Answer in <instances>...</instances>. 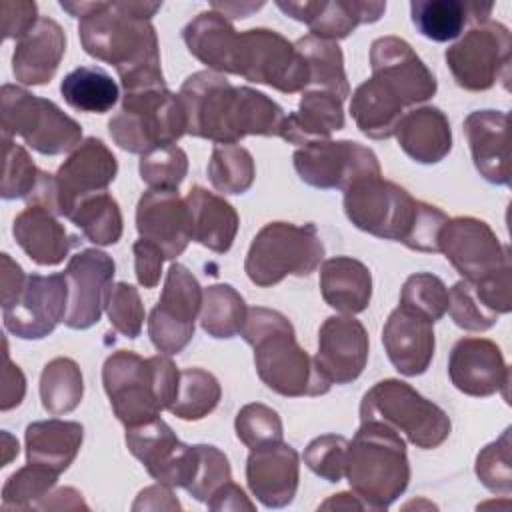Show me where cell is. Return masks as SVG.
Here are the masks:
<instances>
[{
	"mask_svg": "<svg viewBox=\"0 0 512 512\" xmlns=\"http://www.w3.org/2000/svg\"><path fill=\"white\" fill-rule=\"evenodd\" d=\"M76 16L78 36L88 56L112 64L124 92L166 88L152 16L162 2H60Z\"/></svg>",
	"mask_w": 512,
	"mask_h": 512,
	"instance_id": "1",
	"label": "cell"
},
{
	"mask_svg": "<svg viewBox=\"0 0 512 512\" xmlns=\"http://www.w3.org/2000/svg\"><path fill=\"white\" fill-rule=\"evenodd\" d=\"M186 134L216 144H236L246 136H280L284 110L248 86H234L222 74L200 70L180 86Z\"/></svg>",
	"mask_w": 512,
	"mask_h": 512,
	"instance_id": "2",
	"label": "cell"
},
{
	"mask_svg": "<svg viewBox=\"0 0 512 512\" xmlns=\"http://www.w3.org/2000/svg\"><path fill=\"white\" fill-rule=\"evenodd\" d=\"M242 338L254 348L258 378L286 398L322 396L332 382L322 374L316 360L298 346L292 322L278 310L248 308Z\"/></svg>",
	"mask_w": 512,
	"mask_h": 512,
	"instance_id": "3",
	"label": "cell"
},
{
	"mask_svg": "<svg viewBox=\"0 0 512 512\" xmlns=\"http://www.w3.org/2000/svg\"><path fill=\"white\" fill-rule=\"evenodd\" d=\"M102 384L114 416L130 428L158 418L172 406L180 370L168 354L142 358L132 350H118L102 366Z\"/></svg>",
	"mask_w": 512,
	"mask_h": 512,
	"instance_id": "4",
	"label": "cell"
},
{
	"mask_svg": "<svg viewBox=\"0 0 512 512\" xmlns=\"http://www.w3.org/2000/svg\"><path fill=\"white\" fill-rule=\"evenodd\" d=\"M344 476L368 510H386L410 482L406 442L382 422H362L348 442Z\"/></svg>",
	"mask_w": 512,
	"mask_h": 512,
	"instance_id": "5",
	"label": "cell"
},
{
	"mask_svg": "<svg viewBox=\"0 0 512 512\" xmlns=\"http://www.w3.org/2000/svg\"><path fill=\"white\" fill-rule=\"evenodd\" d=\"M360 422H382L422 450L438 448L452 430L448 414L408 382H376L360 402Z\"/></svg>",
	"mask_w": 512,
	"mask_h": 512,
	"instance_id": "6",
	"label": "cell"
},
{
	"mask_svg": "<svg viewBox=\"0 0 512 512\" xmlns=\"http://www.w3.org/2000/svg\"><path fill=\"white\" fill-rule=\"evenodd\" d=\"M324 260V244L316 226L268 222L254 236L244 272L252 284L268 288L286 276H308Z\"/></svg>",
	"mask_w": 512,
	"mask_h": 512,
	"instance_id": "7",
	"label": "cell"
},
{
	"mask_svg": "<svg viewBox=\"0 0 512 512\" xmlns=\"http://www.w3.org/2000/svg\"><path fill=\"white\" fill-rule=\"evenodd\" d=\"M108 132L122 150L146 154L176 144L186 134V112L168 88L126 92L122 108L108 122Z\"/></svg>",
	"mask_w": 512,
	"mask_h": 512,
	"instance_id": "8",
	"label": "cell"
},
{
	"mask_svg": "<svg viewBox=\"0 0 512 512\" xmlns=\"http://www.w3.org/2000/svg\"><path fill=\"white\" fill-rule=\"evenodd\" d=\"M0 128L2 136H20L46 156L70 152L82 142V126L74 118L52 100L14 84H4L0 90Z\"/></svg>",
	"mask_w": 512,
	"mask_h": 512,
	"instance_id": "9",
	"label": "cell"
},
{
	"mask_svg": "<svg viewBox=\"0 0 512 512\" xmlns=\"http://www.w3.org/2000/svg\"><path fill=\"white\" fill-rule=\"evenodd\" d=\"M420 210L402 186L382 180V176L362 178L344 190V212L362 232L376 238L406 244Z\"/></svg>",
	"mask_w": 512,
	"mask_h": 512,
	"instance_id": "10",
	"label": "cell"
},
{
	"mask_svg": "<svg viewBox=\"0 0 512 512\" xmlns=\"http://www.w3.org/2000/svg\"><path fill=\"white\" fill-rule=\"evenodd\" d=\"M510 30L500 22L474 24L444 58L456 84L470 92H482L502 80L508 88L510 80Z\"/></svg>",
	"mask_w": 512,
	"mask_h": 512,
	"instance_id": "11",
	"label": "cell"
},
{
	"mask_svg": "<svg viewBox=\"0 0 512 512\" xmlns=\"http://www.w3.org/2000/svg\"><path fill=\"white\" fill-rule=\"evenodd\" d=\"M236 76L284 94H296L308 86L304 58L292 42L270 28H250L238 34Z\"/></svg>",
	"mask_w": 512,
	"mask_h": 512,
	"instance_id": "12",
	"label": "cell"
},
{
	"mask_svg": "<svg viewBox=\"0 0 512 512\" xmlns=\"http://www.w3.org/2000/svg\"><path fill=\"white\" fill-rule=\"evenodd\" d=\"M438 252L470 284L494 278L510 268L508 248L480 218H448L438 234Z\"/></svg>",
	"mask_w": 512,
	"mask_h": 512,
	"instance_id": "13",
	"label": "cell"
},
{
	"mask_svg": "<svg viewBox=\"0 0 512 512\" xmlns=\"http://www.w3.org/2000/svg\"><path fill=\"white\" fill-rule=\"evenodd\" d=\"M202 294V286L186 266L176 262L168 268L160 300L148 318V336L158 352L172 356L188 346L202 308Z\"/></svg>",
	"mask_w": 512,
	"mask_h": 512,
	"instance_id": "14",
	"label": "cell"
},
{
	"mask_svg": "<svg viewBox=\"0 0 512 512\" xmlns=\"http://www.w3.org/2000/svg\"><path fill=\"white\" fill-rule=\"evenodd\" d=\"M294 168L302 182L330 190H346L362 178L382 176L376 154L352 140H320L296 148Z\"/></svg>",
	"mask_w": 512,
	"mask_h": 512,
	"instance_id": "15",
	"label": "cell"
},
{
	"mask_svg": "<svg viewBox=\"0 0 512 512\" xmlns=\"http://www.w3.org/2000/svg\"><path fill=\"white\" fill-rule=\"evenodd\" d=\"M126 446L160 484L170 488H186L196 474V446L180 442L160 416L126 428Z\"/></svg>",
	"mask_w": 512,
	"mask_h": 512,
	"instance_id": "16",
	"label": "cell"
},
{
	"mask_svg": "<svg viewBox=\"0 0 512 512\" xmlns=\"http://www.w3.org/2000/svg\"><path fill=\"white\" fill-rule=\"evenodd\" d=\"M118 174V160L100 138H84L54 174V214L70 216L80 200L106 192Z\"/></svg>",
	"mask_w": 512,
	"mask_h": 512,
	"instance_id": "17",
	"label": "cell"
},
{
	"mask_svg": "<svg viewBox=\"0 0 512 512\" xmlns=\"http://www.w3.org/2000/svg\"><path fill=\"white\" fill-rule=\"evenodd\" d=\"M68 310L66 274H30L20 298L2 308L4 328L22 340H40L48 336L58 322H64Z\"/></svg>",
	"mask_w": 512,
	"mask_h": 512,
	"instance_id": "18",
	"label": "cell"
},
{
	"mask_svg": "<svg viewBox=\"0 0 512 512\" xmlns=\"http://www.w3.org/2000/svg\"><path fill=\"white\" fill-rule=\"evenodd\" d=\"M372 78L400 98L404 106L420 104L436 94V78L412 46L398 36L376 38L370 46Z\"/></svg>",
	"mask_w": 512,
	"mask_h": 512,
	"instance_id": "19",
	"label": "cell"
},
{
	"mask_svg": "<svg viewBox=\"0 0 512 512\" xmlns=\"http://www.w3.org/2000/svg\"><path fill=\"white\" fill-rule=\"evenodd\" d=\"M116 272L114 260L96 248L74 254L66 266L68 310L64 324L72 330H86L100 322L104 296Z\"/></svg>",
	"mask_w": 512,
	"mask_h": 512,
	"instance_id": "20",
	"label": "cell"
},
{
	"mask_svg": "<svg viewBox=\"0 0 512 512\" xmlns=\"http://www.w3.org/2000/svg\"><path fill=\"white\" fill-rule=\"evenodd\" d=\"M448 376L466 396L486 398L502 392L508 400L510 370L502 350L488 338H460L448 358Z\"/></svg>",
	"mask_w": 512,
	"mask_h": 512,
	"instance_id": "21",
	"label": "cell"
},
{
	"mask_svg": "<svg viewBox=\"0 0 512 512\" xmlns=\"http://www.w3.org/2000/svg\"><path fill=\"white\" fill-rule=\"evenodd\" d=\"M368 346V332L360 320L352 314L328 316L318 330L314 360L332 384H348L364 372Z\"/></svg>",
	"mask_w": 512,
	"mask_h": 512,
	"instance_id": "22",
	"label": "cell"
},
{
	"mask_svg": "<svg viewBox=\"0 0 512 512\" xmlns=\"http://www.w3.org/2000/svg\"><path fill=\"white\" fill-rule=\"evenodd\" d=\"M140 238L154 242L166 260L178 258L192 240V216L178 190H148L136 206Z\"/></svg>",
	"mask_w": 512,
	"mask_h": 512,
	"instance_id": "23",
	"label": "cell"
},
{
	"mask_svg": "<svg viewBox=\"0 0 512 512\" xmlns=\"http://www.w3.org/2000/svg\"><path fill=\"white\" fill-rule=\"evenodd\" d=\"M300 458L286 442L252 448L246 460V482L250 492L266 508L288 506L298 490Z\"/></svg>",
	"mask_w": 512,
	"mask_h": 512,
	"instance_id": "24",
	"label": "cell"
},
{
	"mask_svg": "<svg viewBox=\"0 0 512 512\" xmlns=\"http://www.w3.org/2000/svg\"><path fill=\"white\" fill-rule=\"evenodd\" d=\"M276 6L290 18L304 22L312 36L326 40L346 38L356 26L380 20L386 2L360 0H278Z\"/></svg>",
	"mask_w": 512,
	"mask_h": 512,
	"instance_id": "25",
	"label": "cell"
},
{
	"mask_svg": "<svg viewBox=\"0 0 512 512\" xmlns=\"http://www.w3.org/2000/svg\"><path fill=\"white\" fill-rule=\"evenodd\" d=\"M464 134L480 176L498 186H510L508 114L502 110H474L464 120Z\"/></svg>",
	"mask_w": 512,
	"mask_h": 512,
	"instance_id": "26",
	"label": "cell"
},
{
	"mask_svg": "<svg viewBox=\"0 0 512 512\" xmlns=\"http://www.w3.org/2000/svg\"><path fill=\"white\" fill-rule=\"evenodd\" d=\"M382 344L400 374L420 376L428 370L436 348L432 322L398 306L382 328Z\"/></svg>",
	"mask_w": 512,
	"mask_h": 512,
	"instance_id": "27",
	"label": "cell"
},
{
	"mask_svg": "<svg viewBox=\"0 0 512 512\" xmlns=\"http://www.w3.org/2000/svg\"><path fill=\"white\" fill-rule=\"evenodd\" d=\"M66 52V34L62 26L48 16H40L36 26L16 42L12 54V72L26 86L48 84Z\"/></svg>",
	"mask_w": 512,
	"mask_h": 512,
	"instance_id": "28",
	"label": "cell"
},
{
	"mask_svg": "<svg viewBox=\"0 0 512 512\" xmlns=\"http://www.w3.org/2000/svg\"><path fill=\"white\" fill-rule=\"evenodd\" d=\"M16 244L38 266H56L78 246L80 238L70 234L44 206L28 204L12 224Z\"/></svg>",
	"mask_w": 512,
	"mask_h": 512,
	"instance_id": "29",
	"label": "cell"
},
{
	"mask_svg": "<svg viewBox=\"0 0 512 512\" xmlns=\"http://www.w3.org/2000/svg\"><path fill=\"white\" fill-rule=\"evenodd\" d=\"M238 34L216 10L200 12L182 30L188 52L218 74H236Z\"/></svg>",
	"mask_w": 512,
	"mask_h": 512,
	"instance_id": "30",
	"label": "cell"
},
{
	"mask_svg": "<svg viewBox=\"0 0 512 512\" xmlns=\"http://www.w3.org/2000/svg\"><path fill=\"white\" fill-rule=\"evenodd\" d=\"M394 134L400 148L420 164H436L452 150L450 122L436 106H422L406 112Z\"/></svg>",
	"mask_w": 512,
	"mask_h": 512,
	"instance_id": "31",
	"label": "cell"
},
{
	"mask_svg": "<svg viewBox=\"0 0 512 512\" xmlns=\"http://www.w3.org/2000/svg\"><path fill=\"white\" fill-rule=\"evenodd\" d=\"M342 98L328 90H308L302 94L298 110L286 114L280 138L290 144H310L330 140L334 130L344 128Z\"/></svg>",
	"mask_w": 512,
	"mask_h": 512,
	"instance_id": "32",
	"label": "cell"
},
{
	"mask_svg": "<svg viewBox=\"0 0 512 512\" xmlns=\"http://www.w3.org/2000/svg\"><path fill=\"white\" fill-rule=\"evenodd\" d=\"M320 292L330 308L354 316L370 304L372 274L368 266L356 258H328L320 266Z\"/></svg>",
	"mask_w": 512,
	"mask_h": 512,
	"instance_id": "33",
	"label": "cell"
},
{
	"mask_svg": "<svg viewBox=\"0 0 512 512\" xmlns=\"http://www.w3.org/2000/svg\"><path fill=\"white\" fill-rule=\"evenodd\" d=\"M186 204L192 216V240L216 254L228 252L240 224L234 206L202 186L190 188Z\"/></svg>",
	"mask_w": 512,
	"mask_h": 512,
	"instance_id": "34",
	"label": "cell"
},
{
	"mask_svg": "<svg viewBox=\"0 0 512 512\" xmlns=\"http://www.w3.org/2000/svg\"><path fill=\"white\" fill-rule=\"evenodd\" d=\"M84 440V428L80 422L70 420H40L26 426V458L56 474L68 470L74 462Z\"/></svg>",
	"mask_w": 512,
	"mask_h": 512,
	"instance_id": "35",
	"label": "cell"
},
{
	"mask_svg": "<svg viewBox=\"0 0 512 512\" xmlns=\"http://www.w3.org/2000/svg\"><path fill=\"white\" fill-rule=\"evenodd\" d=\"M492 4L460 2V0H414L410 14L416 30L434 42H448L462 34L464 26L474 20L486 22Z\"/></svg>",
	"mask_w": 512,
	"mask_h": 512,
	"instance_id": "36",
	"label": "cell"
},
{
	"mask_svg": "<svg viewBox=\"0 0 512 512\" xmlns=\"http://www.w3.org/2000/svg\"><path fill=\"white\" fill-rule=\"evenodd\" d=\"M404 104L376 78L364 80L352 94L350 112L358 130L372 140H386L394 136Z\"/></svg>",
	"mask_w": 512,
	"mask_h": 512,
	"instance_id": "37",
	"label": "cell"
},
{
	"mask_svg": "<svg viewBox=\"0 0 512 512\" xmlns=\"http://www.w3.org/2000/svg\"><path fill=\"white\" fill-rule=\"evenodd\" d=\"M294 48L308 66V86H314V90H328L342 100L350 96L344 56L338 42L308 34L298 38Z\"/></svg>",
	"mask_w": 512,
	"mask_h": 512,
	"instance_id": "38",
	"label": "cell"
},
{
	"mask_svg": "<svg viewBox=\"0 0 512 512\" xmlns=\"http://www.w3.org/2000/svg\"><path fill=\"white\" fill-rule=\"evenodd\" d=\"M60 92L70 108L90 114L112 110L120 96L118 84L100 66L74 68L60 82Z\"/></svg>",
	"mask_w": 512,
	"mask_h": 512,
	"instance_id": "39",
	"label": "cell"
},
{
	"mask_svg": "<svg viewBox=\"0 0 512 512\" xmlns=\"http://www.w3.org/2000/svg\"><path fill=\"white\" fill-rule=\"evenodd\" d=\"M248 306L230 284H212L204 288L200 326L212 338H234L240 334Z\"/></svg>",
	"mask_w": 512,
	"mask_h": 512,
	"instance_id": "40",
	"label": "cell"
},
{
	"mask_svg": "<svg viewBox=\"0 0 512 512\" xmlns=\"http://www.w3.org/2000/svg\"><path fill=\"white\" fill-rule=\"evenodd\" d=\"M84 394L80 366L72 358L50 360L40 374V400L44 410L54 416L72 412Z\"/></svg>",
	"mask_w": 512,
	"mask_h": 512,
	"instance_id": "41",
	"label": "cell"
},
{
	"mask_svg": "<svg viewBox=\"0 0 512 512\" xmlns=\"http://www.w3.org/2000/svg\"><path fill=\"white\" fill-rule=\"evenodd\" d=\"M68 218L82 230L84 238L96 246L116 244L122 236V212L108 192L86 196Z\"/></svg>",
	"mask_w": 512,
	"mask_h": 512,
	"instance_id": "42",
	"label": "cell"
},
{
	"mask_svg": "<svg viewBox=\"0 0 512 512\" xmlns=\"http://www.w3.org/2000/svg\"><path fill=\"white\" fill-rule=\"evenodd\" d=\"M222 388L214 374L202 368L180 370L178 394L168 408L180 420H200L208 416L220 402Z\"/></svg>",
	"mask_w": 512,
	"mask_h": 512,
	"instance_id": "43",
	"label": "cell"
},
{
	"mask_svg": "<svg viewBox=\"0 0 512 512\" xmlns=\"http://www.w3.org/2000/svg\"><path fill=\"white\" fill-rule=\"evenodd\" d=\"M256 176L252 154L238 144H214L208 162L210 184L224 194H244Z\"/></svg>",
	"mask_w": 512,
	"mask_h": 512,
	"instance_id": "44",
	"label": "cell"
},
{
	"mask_svg": "<svg viewBox=\"0 0 512 512\" xmlns=\"http://www.w3.org/2000/svg\"><path fill=\"white\" fill-rule=\"evenodd\" d=\"M60 474L28 462L16 470L2 488V510H34L36 504L56 486Z\"/></svg>",
	"mask_w": 512,
	"mask_h": 512,
	"instance_id": "45",
	"label": "cell"
},
{
	"mask_svg": "<svg viewBox=\"0 0 512 512\" xmlns=\"http://www.w3.org/2000/svg\"><path fill=\"white\" fill-rule=\"evenodd\" d=\"M400 306L434 324L448 310V288L436 274L416 272L402 286Z\"/></svg>",
	"mask_w": 512,
	"mask_h": 512,
	"instance_id": "46",
	"label": "cell"
},
{
	"mask_svg": "<svg viewBox=\"0 0 512 512\" xmlns=\"http://www.w3.org/2000/svg\"><path fill=\"white\" fill-rule=\"evenodd\" d=\"M138 168L148 190H178L188 172V156L176 144L160 146L142 154Z\"/></svg>",
	"mask_w": 512,
	"mask_h": 512,
	"instance_id": "47",
	"label": "cell"
},
{
	"mask_svg": "<svg viewBox=\"0 0 512 512\" xmlns=\"http://www.w3.org/2000/svg\"><path fill=\"white\" fill-rule=\"evenodd\" d=\"M4 142V168H2V184H0V196L4 200L24 198L28 200L42 176V170L36 168L30 154L16 142H12L10 136H2Z\"/></svg>",
	"mask_w": 512,
	"mask_h": 512,
	"instance_id": "48",
	"label": "cell"
},
{
	"mask_svg": "<svg viewBox=\"0 0 512 512\" xmlns=\"http://www.w3.org/2000/svg\"><path fill=\"white\" fill-rule=\"evenodd\" d=\"M104 310L110 326L126 336L138 338L144 324V306L138 290L128 282H112L104 296Z\"/></svg>",
	"mask_w": 512,
	"mask_h": 512,
	"instance_id": "49",
	"label": "cell"
},
{
	"mask_svg": "<svg viewBox=\"0 0 512 512\" xmlns=\"http://www.w3.org/2000/svg\"><path fill=\"white\" fill-rule=\"evenodd\" d=\"M236 436L246 448H260L272 442H280L284 428L276 410L266 404L252 402L238 410L234 420Z\"/></svg>",
	"mask_w": 512,
	"mask_h": 512,
	"instance_id": "50",
	"label": "cell"
},
{
	"mask_svg": "<svg viewBox=\"0 0 512 512\" xmlns=\"http://www.w3.org/2000/svg\"><path fill=\"white\" fill-rule=\"evenodd\" d=\"M476 476L494 494L510 496L512 466H510V428L500 438L484 446L476 456Z\"/></svg>",
	"mask_w": 512,
	"mask_h": 512,
	"instance_id": "51",
	"label": "cell"
},
{
	"mask_svg": "<svg viewBox=\"0 0 512 512\" xmlns=\"http://www.w3.org/2000/svg\"><path fill=\"white\" fill-rule=\"evenodd\" d=\"M198 466L192 482L186 486V492L198 502H208L212 494L226 482L232 480L230 462L222 450L210 444H196Z\"/></svg>",
	"mask_w": 512,
	"mask_h": 512,
	"instance_id": "52",
	"label": "cell"
},
{
	"mask_svg": "<svg viewBox=\"0 0 512 512\" xmlns=\"http://www.w3.org/2000/svg\"><path fill=\"white\" fill-rule=\"evenodd\" d=\"M454 324L468 332H482L496 324L498 314L490 312L480 298L476 296L474 288L466 280H458L448 290V310Z\"/></svg>",
	"mask_w": 512,
	"mask_h": 512,
	"instance_id": "53",
	"label": "cell"
},
{
	"mask_svg": "<svg viewBox=\"0 0 512 512\" xmlns=\"http://www.w3.org/2000/svg\"><path fill=\"white\" fill-rule=\"evenodd\" d=\"M348 440L340 434H324L314 438L304 450V464L328 482H340L346 474Z\"/></svg>",
	"mask_w": 512,
	"mask_h": 512,
	"instance_id": "54",
	"label": "cell"
},
{
	"mask_svg": "<svg viewBox=\"0 0 512 512\" xmlns=\"http://www.w3.org/2000/svg\"><path fill=\"white\" fill-rule=\"evenodd\" d=\"M446 220L448 216L440 208L420 202L416 224L404 246L416 252H438V234Z\"/></svg>",
	"mask_w": 512,
	"mask_h": 512,
	"instance_id": "55",
	"label": "cell"
},
{
	"mask_svg": "<svg viewBox=\"0 0 512 512\" xmlns=\"http://www.w3.org/2000/svg\"><path fill=\"white\" fill-rule=\"evenodd\" d=\"M0 20H2V36L4 40H20L26 36L38 18V6L30 0H2L0 2Z\"/></svg>",
	"mask_w": 512,
	"mask_h": 512,
	"instance_id": "56",
	"label": "cell"
},
{
	"mask_svg": "<svg viewBox=\"0 0 512 512\" xmlns=\"http://www.w3.org/2000/svg\"><path fill=\"white\" fill-rule=\"evenodd\" d=\"M134 252V270H136V280L144 288H154L160 282L162 274V264L166 260L164 252L150 240H136L132 246Z\"/></svg>",
	"mask_w": 512,
	"mask_h": 512,
	"instance_id": "57",
	"label": "cell"
},
{
	"mask_svg": "<svg viewBox=\"0 0 512 512\" xmlns=\"http://www.w3.org/2000/svg\"><path fill=\"white\" fill-rule=\"evenodd\" d=\"M6 346V340H4ZM26 392V378L22 374V370L12 364L10 356H8V348L4 350V372H2V400H0V408L6 412L14 406H18L24 398Z\"/></svg>",
	"mask_w": 512,
	"mask_h": 512,
	"instance_id": "58",
	"label": "cell"
},
{
	"mask_svg": "<svg viewBox=\"0 0 512 512\" xmlns=\"http://www.w3.org/2000/svg\"><path fill=\"white\" fill-rule=\"evenodd\" d=\"M0 260H2V272H0L2 308H8V306H12V304L20 298L28 276L24 274V270L20 268V264L10 258V254L4 252Z\"/></svg>",
	"mask_w": 512,
	"mask_h": 512,
	"instance_id": "59",
	"label": "cell"
},
{
	"mask_svg": "<svg viewBox=\"0 0 512 512\" xmlns=\"http://www.w3.org/2000/svg\"><path fill=\"white\" fill-rule=\"evenodd\" d=\"M132 510H180V502L174 498L170 486L158 482L138 494Z\"/></svg>",
	"mask_w": 512,
	"mask_h": 512,
	"instance_id": "60",
	"label": "cell"
},
{
	"mask_svg": "<svg viewBox=\"0 0 512 512\" xmlns=\"http://www.w3.org/2000/svg\"><path fill=\"white\" fill-rule=\"evenodd\" d=\"M206 504L210 510H254V504L248 500L244 490L232 480L222 484Z\"/></svg>",
	"mask_w": 512,
	"mask_h": 512,
	"instance_id": "61",
	"label": "cell"
},
{
	"mask_svg": "<svg viewBox=\"0 0 512 512\" xmlns=\"http://www.w3.org/2000/svg\"><path fill=\"white\" fill-rule=\"evenodd\" d=\"M88 510V504L84 502L82 494L70 486L56 488L54 492L50 490L34 510Z\"/></svg>",
	"mask_w": 512,
	"mask_h": 512,
	"instance_id": "62",
	"label": "cell"
},
{
	"mask_svg": "<svg viewBox=\"0 0 512 512\" xmlns=\"http://www.w3.org/2000/svg\"><path fill=\"white\" fill-rule=\"evenodd\" d=\"M212 10L220 12L224 18H246L250 12L258 10L264 6V2H258V4H252V2H212L210 4Z\"/></svg>",
	"mask_w": 512,
	"mask_h": 512,
	"instance_id": "63",
	"label": "cell"
},
{
	"mask_svg": "<svg viewBox=\"0 0 512 512\" xmlns=\"http://www.w3.org/2000/svg\"><path fill=\"white\" fill-rule=\"evenodd\" d=\"M330 508H344V510H366L362 500L354 492H340L328 498L324 504H320V510H330Z\"/></svg>",
	"mask_w": 512,
	"mask_h": 512,
	"instance_id": "64",
	"label": "cell"
}]
</instances>
